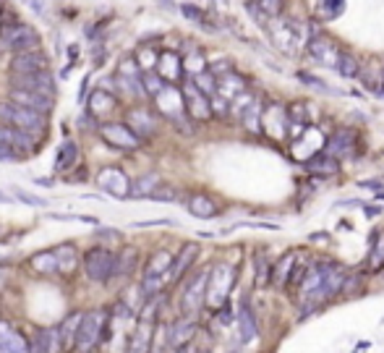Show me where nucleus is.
Instances as JSON below:
<instances>
[{"mask_svg": "<svg viewBox=\"0 0 384 353\" xmlns=\"http://www.w3.org/2000/svg\"><path fill=\"white\" fill-rule=\"evenodd\" d=\"M0 123L6 126H13V129L24 131V134H32L34 139L40 136L42 139L47 134V116L45 113H37V110H29V107H22L16 102H0Z\"/></svg>", "mask_w": 384, "mask_h": 353, "instance_id": "nucleus-1", "label": "nucleus"}, {"mask_svg": "<svg viewBox=\"0 0 384 353\" xmlns=\"http://www.w3.org/2000/svg\"><path fill=\"white\" fill-rule=\"evenodd\" d=\"M269 29V37H272V42L278 50L282 53H298L303 45H309V32H306V26L298 22V19H288V16H278V19H272L267 24Z\"/></svg>", "mask_w": 384, "mask_h": 353, "instance_id": "nucleus-2", "label": "nucleus"}, {"mask_svg": "<svg viewBox=\"0 0 384 353\" xmlns=\"http://www.w3.org/2000/svg\"><path fill=\"white\" fill-rule=\"evenodd\" d=\"M235 269L230 265H217L209 269V285H207V306L209 309H223L227 306V296L233 290Z\"/></svg>", "mask_w": 384, "mask_h": 353, "instance_id": "nucleus-3", "label": "nucleus"}, {"mask_svg": "<svg viewBox=\"0 0 384 353\" xmlns=\"http://www.w3.org/2000/svg\"><path fill=\"white\" fill-rule=\"evenodd\" d=\"M97 134H99V139L105 141L107 147H113V150H139L141 147V139L136 136V131L131 129L128 123H102V126H97Z\"/></svg>", "mask_w": 384, "mask_h": 353, "instance_id": "nucleus-4", "label": "nucleus"}, {"mask_svg": "<svg viewBox=\"0 0 384 353\" xmlns=\"http://www.w3.org/2000/svg\"><path fill=\"white\" fill-rule=\"evenodd\" d=\"M113 265H115V254L105 246H95L84 254V272L95 283L113 280Z\"/></svg>", "mask_w": 384, "mask_h": 353, "instance_id": "nucleus-5", "label": "nucleus"}, {"mask_svg": "<svg viewBox=\"0 0 384 353\" xmlns=\"http://www.w3.org/2000/svg\"><path fill=\"white\" fill-rule=\"evenodd\" d=\"M154 102H157L160 113L168 118V120L178 123V126H186V118H189V113H186V100H183V89H178L175 84H168L160 92V95L154 97Z\"/></svg>", "mask_w": 384, "mask_h": 353, "instance_id": "nucleus-6", "label": "nucleus"}, {"mask_svg": "<svg viewBox=\"0 0 384 353\" xmlns=\"http://www.w3.org/2000/svg\"><path fill=\"white\" fill-rule=\"evenodd\" d=\"M207 285H209V269L196 272V275L186 283L183 296H181V306H183V311H186V317L199 314V309L207 304Z\"/></svg>", "mask_w": 384, "mask_h": 353, "instance_id": "nucleus-7", "label": "nucleus"}, {"mask_svg": "<svg viewBox=\"0 0 384 353\" xmlns=\"http://www.w3.org/2000/svg\"><path fill=\"white\" fill-rule=\"evenodd\" d=\"M105 317L99 311H89L81 320L79 327V340H76V351L79 353H92L95 345L99 343V338H105Z\"/></svg>", "mask_w": 384, "mask_h": 353, "instance_id": "nucleus-8", "label": "nucleus"}, {"mask_svg": "<svg viewBox=\"0 0 384 353\" xmlns=\"http://www.w3.org/2000/svg\"><path fill=\"white\" fill-rule=\"evenodd\" d=\"M183 100H186V113H189V120H209L214 116L212 113V100L209 95H204L199 86L189 81L183 84Z\"/></svg>", "mask_w": 384, "mask_h": 353, "instance_id": "nucleus-9", "label": "nucleus"}, {"mask_svg": "<svg viewBox=\"0 0 384 353\" xmlns=\"http://www.w3.org/2000/svg\"><path fill=\"white\" fill-rule=\"evenodd\" d=\"M306 47H309V55L317 61V63L327 65V68H337V63H340L342 50L337 47L335 40L324 37V34H314Z\"/></svg>", "mask_w": 384, "mask_h": 353, "instance_id": "nucleus-10", "label": "nucleus"}, {"mask_svg": "<svg viewBox=\"0 0 384 353\" xmlns=\"http://www.w3.org/2000/svg\"><path fill=\"white\" fill-rule=\"evenodd\" d=\"M97 186H99V191L110 194L115 199L131 196V181H128V175L120 168H102L97 173Z\"/></svg>", "mask_w": 384, "mask_h": 353, "instance_id": "nucleus-11", "label": "nucleus"}, {"mask_svg": "<svg viewBox=\"0 0 384 353\" xmlns=\"http://www.w3.org/2000/svg\"><path fill=\"white\" fill-rule=\"evenodd\" d=\"M152 330H154V304H147V306H144V314H141L139 327H136V332H134L131 340H128L126 353H150L152 351Z\"/></svg>", "mask_w": 384, "mask_h": 353, "instance_id": "nucleus-12", "label": "nucleus"}, {"mask_svg": "<svg viewBox=\"0 0 384 353\" xmlns=\"http://www.w3.org/2000/svg\"><path fill=\"white\" fill-rule=\"evenodd\" d=\"M13 89H29V92H42V95H53L58 92L55 76L50 71H37V74H11Z\"/></svg>", "mask_w": 384, "mask_h": 353, "instance_id": "nucleus-13", "label": "nucleus"}, {"mask_svg": "<svg viewBox=\"0 0 384 353\" xmlns=\"http://www.w3.org/2000/svg\"><path fill=\"white\" fill-rule=\"evenodd\" d=\"M50 68V58L37 47V50H26V53H13L8 74H37V71H47Z\"/></svg>", "mask_w": 384, "mask_h": 353, "instance_id": "nucleus-14", "label": "nucleus"}, {"mask_svg": "<svg viewBox=\"0 0 384 353\" xmlns=\"http://www.w3.org/2000/svg\"><path fill=\"white\" fill-rule=\"evenodd\" d=\"M11 102L22 107H29V110H37V113H45L50 116L55 107V97L53 95H42V92H29V89H13L11 86Z\"/></svg>", "mask_w": 384, "mask_h": 353, "instance_id": "nucleus-15", "label": "nucleus"}, {"mask_svg": "<svg viewBox=\"0 0 384 353\" xmlns=\"http://www.w3.org/2000/svg\"><path fill=\"white\" fill-rule=\"evenodd\" d=\"M126 123L136 131V136H139L141 141L157 134V120H154V116H152L147 107H131L126 116Z\"/></svg>", "mask_w": 384, "mask_h": 353, "instance_id": "nucleus-16", "label": "nucleus"}, {"mask_svg": "<svg viewBox=\"0 0 384 353\" xmlns=\"http://www.w3.org/2000/svg\"><path fill=\"white\" fill-rule=\"evenodd\" d=\"M154 71H157L168 84H178L183 79V74H186V65H183V58L178 53L165 50V53H160V63H157Z\"/></svg>", "mask_w": 384, "mask_h": 353, "instance_id": "nucleus-17", "label": "nucleus"}, {"mask_svg": "<svg viewBox=\"0 0 384 353\" xmlns=\"http://www.w3.org/2000/svg\"><path fill=\"white\" fill-rule=\"evenodd\" d=\"M196 257H199V246L196 244H186V246L175 254V259H173L170 265V272H168V283H178V280L191 269V265L196 262Z\"/></svg>", "mask_w": 384, "mask_h": 353, "instance_id": "nucleus-18", "label": "nucleus"}, {"mask_svg": "<svg viewBox=\"0 0 384 353\" xmlns=\"http://www.w3.org/2000/svg\"><path fill=\"white\" fill-rule=\"evenodd\" d=\"M0 353H29V340H24L8 322H0Z\"/></svg>", "mask_w": 384, "mask_h": 353, "instance_id": "nucleus-19", "label": "nucleus"}, {"mask_svg": "<svg viewBox=\"0 0 384 353\" xmlns=\"http://www.w3.org/2000/svg\"><path fill=\"white\" fill-rule=\"evenodd\" d=\"M355 144H358L355 141V134L351 129H342L327 141L324 152H330L332 157H351V155H355Z\"/></svg>", "mask_w": 384, "mask_h": 353, "instance_id": "nucleus-20", "label": "nucleus"}, {"mask_svg": "<svg viewBox=\"0 0 384 353\" xmlns=\"http://www.w3.org/2000/svg\"><path fill=\"white\" fill-rule=\"evenodd\" d=\"M282 8H285V0H256V3H248V13L264 26L272 19L282 16Z\"/></svg>", "mask_w": 384, "mask_h": 353, "instance_id": "nucleus-21", "label": "nucleus"}, {"mask_svg": "<svg viewBox=\"0 0 384 353\" xmlns=\"http://www.w3.org/2000/svg\"><path fill=\"white\" fill-rule=\"evenodd\" d=\"M81 320H84V314H68L61 324H58V332H61V348L63 351H74L76 348V340H79V327H81Z\"/></svg>", "mask_w": 384, "mask_h": 353, "instance_id": "nucleus-22", "label": "nucleus"}, {"mask_svg": "<svg viewBox=\"0 0 384 353\" xmlns=\"http://www.w3.org/2000/svg\"><path fill=\"white\" fill-rule=\"evenodd\" d=\"M115 107H118V97L110 95L107 89H95L92 97H89V113L95 118H102L105 120L110 113H115Z\"/></svg>", "mask_w": 384, "mask_h": 353, "instance_id": "nucleus-23", "label": "nucleus"}, {"mask_svg": "<svg viewBox=\"0 0 384 353\" xmlns=\"http://www.w3.org/2000/svg\"><path fill=\"white\" fill-rule=\"evenodd\" d=\"M139 265V251L134 246L120 249L115 254V265H113V280H126Z\"/></svg>", "mask_w": 384, "mask_h": 353, "instance_id": "nucleus-24", "label": "nucleus"}, {"mask_svg": "<svg viewBox=\"0 0 384 353\" xmlns=\"http://www.w3.org/2000/svg\"><path fill=\"white\" fill-rule=\"evenodd\" d=\"M193 335H196V322H193L191 317H183V320H178L170 327V348L173 351L186 348V345L193 340Z\"/></svg>", "mask_w": 384, "mask_h": 353, "instance_id": "nucleus-25", "label": "nucleus"}, {"mask_svg": "<svg viewBox=\"0 0 384 353\" xmlns=\"http://www.w3.org/2000/svg\"><path fill=\"white\" fill-rule=\"evenodd\" d=\"M306 171L314 173V175H335L340 171V162H337V157H332L330 152H319L311 160H306Z\"/></svg>", "mask_w": 384, "mask_h": 353, "instance_id": "nucleus-26", "label": "nucleus"}, {"mask_svg": "<svg viewBox=\"0 0 384 353\" xmlns=\"http://www.w3.org/2000/svg\"><path fill=\"white\" fill-rule=\"evenodd\" d=\"M173 254L170 251H154L144 267V278H168L170 272V265H173Z\"/></svg>", "mask_w": 384, "mask_h": 353, "instance_id": "nucleus-27", "label": "nucleus"}, {"mask_svg": "<svg viewBox=\"0 0 384 353\" xmlns=\"http://www.w3.org/2000/svg\"><path fill=\"white\" fill-rule=\"evenodd\" d=\"M296 265H298V257L290 251V254H285V257L280 259L278 265L272 267V283L278 285V288H288L290 278H293V269H296Z\"/></svg>", "mask_w": 384, "mask_h": 353, "instance_id": "nucleus-28", "label": "nucleus"}, {"mask_svg": "<svg viewBox=\"0 0 384 353\" xmlns=\"http://www.w3.org/2000/svg\"><path fill=\"white\" fill-rule=\"evenodd\" d=\"M189 212L193 217H199V220H212V217L220 214V210H217V204L207 194H193L191 199H189Z\"/></svg>", "mask_w": 384, "mask_h": 353, "instance_id": "nucleus-29", "label": "nucleus"}, {"mask_svg": "<svg viewBox=\"0 0 384 353\" xmlns=\"http://www.w3.org/2000/svg\"><path fill=\"white\" fill-rule=\"evenodd\" d=\"M241 92H246V84H243V79H241L238 74L227 71V74L217 76V95H223L225 100H230V102H233V100L241 95Z\"/></svg>", "mask_w": 384, "mask_h": 353, "instance_id": "nucleus-30", "label": "nucleus"}, {"mask_svg": "<svg viewBox=\"0 0 384 353\" xmlns=\"http://www.w3.org/2000/svg\"><path fill=\"white\" fill-rule=\"evenodd\" d=\"M366 269H369V272L384 269V230H376V233L371 235V249H369Z\"/></svg>", "mask_w": 384, "mask_h": 353, "instance_id": "nucleus-31", "label": "nucleus"}, {"mask_svg": "<svg viewBox=\"0 0 384 353\" xmlns=\"http://www.w3.org/2000/svg\"><path fill=\"white\" fill-rule=\"evenodd\" d=\"M241 120H243V126L251 131V134H262V131H264V126H262V120H264V105H262L259 100H254V102L241 113Z\"/></svg>", "mask_w": 384, "mask_h": 353, "instance_id": "nucleus-32", "label": "nucleus"}, {"mask_svg": "<svg viewBox=\"0 0 384 353\" xmlns=\"http://www.w3.org/2000/svg\"><path fill=\"white\" fill-rule=\"evenodd\" d=\"M76 162H79V144L76 141H63V147L55 155V168L63 173L71 171Z\"/></svg>", "mask_w": 384, "mask_h": 353, "instance_id": "nucleus-33", "label": "nucleus"}, {"mask_svg": "<svg viewBox=\"0 0 384 353\" xmlns=\"http://www.w3.org/2000/svg\"><path fill=\"white\" fill-rule=\"evenodd\" d=\"M238 324H241V335H243V340H254L256 335H259V327H256V320H254V311L248 306V301L241 304V311H238Z\"/></svg>", "mask_w": 384, "mask_h": 353, "instance_id": "nucleus-34", "label": "nucleus"}, {"mask_svg": "<svg viewBox=\"0 0 384 353\" xmlns=\"http://www.w3.org/2000/svg\"><path fill=\"white\" fill-rule=\"evenodd\" d=\"M32 267L40 272V275H58L61 272V265H58V257H55V249L53 251H40L32 257Z\"/></svg>", "mask_w": 384, "mask_h": 353, "instance_id": "nucleus-35", "label": "nucleus"}, {"mask_svg": "<svg viewBox=\"0 0 384 353\" xmlns=\"http://www.w3.org/2000/svg\"><path fill=\"white\" fill-rule=\"evenodd\" d=\"M157 186H160V178H157L154 173H150V175H141L136 183H131V196H134V199H139V196L150 199V194L154 191Z\"/></svg>", "mask_w": 384, "mask_h": 353, "instance_id": "nucleus-36", "label": "nucleus"}, {"mask_svg": "<svg viewBox=\"0 0 384 353\" xmlns=\"http://www.w3.org/2000/svg\"><path fill=\"white\" fill-rule=\"evenodd\" d=\"M55 257H58V265H61V272H74L76 265H79V254L71 244H63V246L55 249Z\"/></svg>", "mask_w": 384, "mask_h": 353, "instance_id": "nucleus-37", "label": "nucleus"}, {"mask_svg": "<svg viewBox=\"0 0 384 353\" xmlns=\"http://www.w3.org/2000/svg\"><path fill=\"white\" fill-rule=\"evenodd\" d=\"M342 11H345V0H319V6H317L319 22H332V19H337Z\"/></svg>", "mask_w": 384, "mask_h": 353, "instance_id": "nucleus-38", "label": "nucleus"}, {"mask_svg": "<svg viewBox=\"0 0 384 353\" xmlns=\"http://www.w3.org/2000/svg\"><path fill=\"white\" fill-rule=\"evenodd\" d=\"M141 84H144V92H147V95L154 100V97L160 95L162 89L168 86V81H165V79H162L157 71H141Z\"/></svg>", "mask_w": 384, "mask_h": 353, "instance_id": "nucleus-39", "label": "nucleus"}, {"mask_svg": "<svg viewBox=\"0 0 384 353\" xmlns=\"http://www.w3.org/2000/svg\"><path fill=\"white\" fill-rule=\"evenodd\" d=\"M136 63H139L141 71H154L157 63H160V53L152 50V47H147V45H141L139 55H136Z\"/></svg>", "mask_w": 384, "mask_h": 353, "instance_id": "nucleus-40", "label": "nucleus"}, {"mask_svg": "<svg viewBox=\"0 0 384 353\" xmlns=\"http://www.w3.org/2000/svg\"><path fill=\"white\" fill-rule=\"evenodd\" d=\"M340 76H345V79H355V76L361 74V63L353 58L351 53H342L340 63H337V68H335Z\"/></svg>", "mask_w": 384, "mask_h": 353, "instance_id": "nucleus-41", "label": "nucleus"}, {"mask_svg": "<svg viewBox=\"0 0 384 353\" xmlns=\"http://www.w3.org/2000/svg\"><path fill=\"white\" fill-rule=\"evenodd\" d=\"M254 267H256V285H259V288H264L269 280H272V265L267 262L264 254H256Z\"/></svg>", "mask_w": 384, "mask_h": 353, "instance_id": "nucleus-42", "label": "nucleus"}, {"mask_svg": "<svg viewBox=\"0 0 384 353\" xmlns=\"http://www.w3.org/2000/svg\"><path fill=\"white\" fill-rule=\"evenodd\" d=\"M193 84L202 89L204 95H217V76L212 74V71H204V74L193 76Z\"/></svg>", "mask_w": 384, "mask_h": 353, "instance_id": "nucleus-43", "label": "nucleus"}, {"mask_svg": "<svg viewBox=\"0 0 384 353\" xmlns=\"http://www.w3.org/2000/svg\"><path fill=\"white\" fill-rule=\"evenodd\" d=\"M183 65H186V71L191 76H199V74H204V71H209V65H207V61L202 58V53H191L186 61H183Z\"/></svg>", "mask_w": 384, "mask_h": 353, "instance_id": "nucleus-44", "label": "nucleus"}, {"mask_svg": "<svg viewBox=\"0 0 384 353\" xmlns=\"http://www.w3.org/2000/svg\"><path fill=\"white\" fill-rule=\"evenodd\" d=\"M150 199H154V202H175V199H178V191H175L173 186H157V189L150 194Z\"/></svg>", "mask_w": 384, "mask_h": 353, "instance_id": "nucleus-45", "label": "nucleus"}, {"mask_svg": "<svg viewBox=\"0 0 384 353\" xmlns=\"http://www.w3.org/2000/svg\"><path fill=\"white\" fill-rule=\"evenodd\" d=\"M298 79H301V81H306L309 86H314V89H321L324 95H335V89H330V86H327V81H321V79H317V76H311V74H306V71H301Z\"/></svg>", "mask_w": 384, "mask_h": 353, "instance_id": "nucleus-46", "label": "nucleus"}, {"mask_svg": "<svg viewBox=\"0 0 384 353\" xmlns=\"http://www.w3.org/2000/svg\"><path fill=\"white\" fill-rule=\"evenodd\" d=\"M13 194H16V199L24 204H32V207H47V199H42V196H34V194H26V191H16L13 189Z\"/></svg>", "mask_w": 384, "mask_h": 353, "instance_id": "nucleus-47", "label": "nucleus"}, {"mask_svg": "<svg viewBox=\"0 0 384 353\" xmlns=\"http://www.w3.org/2000/svg\"><path fill=\"white\" fill-rule=\"evenodd\" d=\"M0 160H22V157L11 144H0Z\"/></svg>", "mask_w": 384, "mask_h": 353, "instance_id": "nucleus-48", "label": "nucleus"}, {"mask_svg": "<svg viewBox=\"0 0 384 353\" xmlns=\"http://www.w3.org/2000/svg\"><path fill=\"white\" fill-rule=\"evenodd\" d=\"M183 13H186V16H189V19H193V22H199V24H204L202 19H204V13L199 11V8H193V6H183L181 8Z\"/></svg>", "mask_w": 384, "mask_h": 353, "instance_id": "nucleus-49", "label": "nucleus"}, {"mask_svg": "<svg viewBox=\"0 0 384 353\" xmlns=\"http://www.w3.org/2000/svg\"><path fill=\"white\" fill-rule=\"evenodd\" d=\"M26 6H29V8H32V11L37 13L40 19L45 16V0H26Z\"/></svg>", "mask_w": 384, "mask_h": 353, "instance_id": "nucleus-50", "label": "nucleus"}, {"mask_svg": "<svg viewBox=\"0 0 384 353\" xmlns=\"http://www.w3.org/2000/svg\"><path fill=\"white\" fill-rule=\"evenodd\" d=\"M136 228H152V225H170V220H144V223H134Z\"/></svg>", "mask_w": 384, "mask_h": 353, "instance_id": "nucleus-51", "label": "nucleus"}, {"mask_svg": "<svg viewBox=\"0 0 384 353\" xmlns=\"http://www.w3.org/2000/svg\"><path fill=\"white\" fill-rule=\"evenodd\" d=\"M34 183H40V186H50L53 181H50V178H34Z\"/></svg>", "mask_w": 384, "mask_h": 353, "instance_id": "nucleus-52", "label": "nucleus"}, {"mask_svg": "<svg viewBox=\"0 0 384 353\" xmlns=\"http://www.w3.org/2000/svg\"><path fill=\"white\" fill-rule=\"evenodd\" d=\"M0 202H11V196H6V194H0Z\"/></svg>", "mask_w": 384, "mask_h": 353, "instance_id": "nucleus-53", "label": "nucleus"}, {"mask_svg": "<svg viewBox=\"0 0 384 353\" xmlns=\"http://www.w3.org/2000/svg\"><path fill=\"white\" fill-rule=\"evenodd\" d=\"M0 22H3V6H0Z\"/></svg>", "mask_w": 384, "mask_h": 353, "instance_id": "nucleus-54", "label": "nucleus"}, {"mask_svg": "<svg viewBox=\"0 0 384 353\" xmlns=\"http://www.w3.org/2000/svg\"><path fill=\"white\" fill-rule=\"evenodd\" d=\"M0 6H3V0H0Z\"/></svg>", "mask_w": 384, "mask_h": 353, "instance_id": "nucleus-55", "label": "nucleus"}]
</instances>
